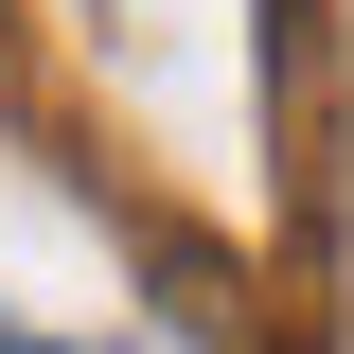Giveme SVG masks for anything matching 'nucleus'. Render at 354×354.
<instances>
[{
  "instance_id": "obj_1",
  "label": "nucleus",
  "mask_w": 354,
  "mask_h": 354,
  "mask_svg": "<svg viewBox=\"0 0 354 354\" xmlns=\"http://www.w3.org/2000/svg\"><path fill=\"white\" fill-rule=\"evenodd\" d=\"M0 354H18V337H0Z\"/></svg>"
}]
</instances>
